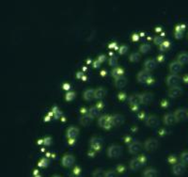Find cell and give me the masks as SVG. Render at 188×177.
Segmentation results:
<instances>
[{
  "label": "cell",
  "mask_w": 188,
  "mask_h": 177,
  "mask_svg": "<svg viewBox=\"0 0 188 177\" xmlns=\"http://www.w3.org/2000/svg\"><path fill=\"white\" fill-rule=\"evenodd\" d=\"M98 125L99 126L105 128V129H109L112 125V121H111V116L109 115H103L99 118L98 120Z\"/></svg>",
  "instance_id": "obj_1"
},
{
  "label": "cell",
  "mask_w": 188,
  "mask_h": 177,
  "mask_svg": "<svg viewBox=\"0 0 188 177\" xmlns=\"http://www.w3.org/2000/svg\"><path fill=\"white\" fill-rule=\"evenodd\" d=\"M122 153V148L119 145H111L107 149V155L111 158L119 157Z\"/></svg>",
  "instance_id": "obj_2"
},
{
  "label": "cell",
  "mask_w": 188,
  "mask_h": 177,
  "mask_svg": "<svg viewBox=\"0 0 188 177\" xmlns=\"http://www.w3.org/2000/svg\"><path fill=\"white\" fill-rule=\"evenodd\" d=\"M181 82V77L178 75L171 74L167 77V85L170 88L177 87Z\"/></svg>",
  "instance_id": "obj_3"
},
{
  "label": "cell",
  "mask_w": 188,
  "mask_h": 177,
  "mask_svg": "<svg viewBox=\"0 0 188 177\" xmlns=\"http://www.w3.org/2000/svg\"><path fill=\"white\" fill-rule=\"evenodd\" d=\"M158 145H159V142L157 140L155 139H149L145 141L144 143V148L146 151H149V152H152V151H154L158 148Z\"/></svg>",
  "instance_id": "obj_4"
},
{
  "label": "cell",
  "mask_w": 188,
  "mask_h": 177,
  "mask_svg": "<svg viewBox=\"0 0 188 177\" xmlns=\"http://www.w3.org/2000/svg\"><path fill=\"white\" fill-rule=\"evenodd\" d=\"M142 149V144H141V142L137 141V140H134L133 141L130 145H129V153L132 154V155H136L140 152V150Z\"/></svg>",
  "instance_id": "obj_5"
},
{
  "label": "cell",
  "mask_w": 188,
  "mask_h": 177,
  "mask_svg": "<svg viewBox=\"0 0 188 177\" xmlns=\"http://www.w3.org/2000/svg\"><path fill=\"white\" fill-rule=\"evenodd\" d=\"M186 168H185V164L180 162V163H175L172 167V172L175 175H181L184 173Z\"/></svg>",
  "instance_id": "obj_6"
},
{
  "label": "cell",
  "mask_w": 188,
  "mask_h": 177,
  "mask_svg": "<svg viewBox=\"0 0 188 177\" xmlns=\"http://www.w3.org/2000/svg\"><path fill=\"white\" fill-rule=\"evenodd\" d=\"M174 115H175V118H176L177 122H182L187 118L188 113L184 108H178L174 112Z\"/></svg>",
  "instance_id": "obj_7"
},
{
  "label": "cell",
  "mask_w": 188,
  "mask_h": 177,
  "mask_svg": "<svg viewBox=\"0 0 188 177\" xmlns=\"http://www.w3.org/2000/svg\"><path fill=\"white\" fill-rule=\"evenodd\" d=\"M139 97H140V104H144V105L150 104L153 100V94L150 92L141 93L139 94Z\"/></svg>",
  "instance_id": "obj_8"
},
{
  "label": "cell",
  "mask_w": 188,
  "mask_h": 177,
  "mask_svg": "<svg viewBox=\"0 0 188 177\" xmlns=\"http://www.w3.org/2000/svg\"><path fill=\"white\" fill-rule=\"evenodd\" d=\"M146 125L150 127H155L159 125V119L155 115H150L146 119Z\"/></svg>",
  "instance_id": "obj_9"
},
{
  "label": "cell",
  "mask_w": 188,
  "mask_h": 177,
  "mask_svg": "<svg viewBox=\"0 0 188 177\" xmlns=\"http://www.w3.org/2000/svg\"><path fill=\"white\" fill-rule=\"evenodd\" d=\"M151 79V75L147 71H141L137 74V81L140 83H146Z\"/></svg>",
  "instance_id": "obj_10"
},
{
  "label": "cell",
  "mask_w": 188,
  "mask_h": 177,
  "mask_svg": "<svg viewBox=\"0 0 188 177\" xmlns=\"http://www.w3.org/2000/svg\"><path fill=\"white\" fill-rule=\"evenodd\" d=\"M61 163H62V165H63L64 167H66V168H69V167L73 166V163H74V157H73V155H68V154L65 155L62 157V159H61Z\"/></svg>",
  "instance_id": "obj_11"
},
{
  "label": "cell",
  "mask_w": 188,
  "mask_h": 177,
  "mask_svg": "<svg viewBox=\"0 0 188 177\" xmlns=\"http://www.w3.org/2000/svg\"><path fill=\"white\" fill-rule=\"evenodd\" d=\"M144 163L142 162V160H141L140 158H133L130 162V168L132 170H138L141 167H142Z\"/></svg>",
  "instance_id": "obj_12"
},
{
  "label": "cell",
  "mask_w": 188,
  "mask_h": 177,
  "mask_svg": "<svg viewBox=\"0 0 188 177\" xmlns=\"http://www.w3.org/2000/svg\"><path fill=\"white\" fill-rule=\"evenodd\" d=\"M168 96L170 98H177L179 97L180 95H181L182 93V89L179 86L177 87H173V88H170L169 91H168Z\"/></svg>",
  "instance_id": "obj_13"
},
{
  "label": "cell",
  "mask_w": 188,
  "mask_h": 177,
  "mask_svg": "<svg viewBox=\"0 0 188 177\" xmlns=\"http://www.w3.org/2000/svg\"><path fill=\"white\" fill-rule=\"evenodd\" d=\"M79 135V129L74 126H71L67 129V138L70 140H74Z\"/></svg>",
  "instance_id": "obj_14"
},
{
  "label": "cell",
  "mask_w": 188,
  "mask_h": 177,
  "mask_svg": "<svg viewBox=\"0 0 188 177\" xmlns=\"http://www.w3.org/2000/svg\"><path fill=\"white\" fill-rule=\"evenodd\" d=\"M112 125H120L124 123V117L120 114H114L111 116Z\"/></svg>",
  "instance_id": "obj_15"
},
{
  "label": "cell",
  "mask_w": 188,
  "mask_h": 177,
  "mask_svg": "<svg viewBox=\"0 0 188 177\" xmlns=\"http://www.w3.org/2000/svg\"><path fill=\"white\" fill-rule=\"evenodd\" d=\"M157 66V62L155 61V60H153V58H150V60H147L144 63V68L145 71L147 72H151L153 70H154Z\"/></svg>",
  "instance_id": "obj_16"
},
{
  "label": "cell",
  "mask_w": 188,
  "mask_h": 177,
  "mask_svg": "<svg viewBox=\"0 0 188 177\" xmlns=\"http://www.w3.org/2000/svg\"><path fill=\"white\" fill-rule=\"evenodd\" d=\"M177 122L174 113H167L164 116V123L167 125H172Z\"/></svg>",
  "instance_id": "obj_17"
},
{
  "label": "cell",
  "mask_w": 188,
  "mask_h": 177,
  "mask_svg": "<svg viewBox=\"0 0 188 177\" xmlns=\"http://www.w3.org/2000/svg\"><path fill=\"white\" fill-rule=\"evenodd\" d=\"M181 68H182V65L179 63L178 61H173L169 65V71L171 72V74H175V75L180 73L181 71Z\"/></svg>",
  "instance_id": "obj_18"
},
{
  "label": "cell",
  "mask_w": 188,
  "mask_h": 177,
  "mask_svg": "<svg viewBox=\"0 0 188 177\" xmlns=\"http://www.w3.org/2000/svg\"><path fill=\"white\" fill-rule=\"evenodd\" d=\"M102 143H103V140L101 138H97V137H93L91 140H90V145L93 149L95 150H99L102 146Z\"/></svg>",
  "instance_id": "obj_19"
},
{
  "label": "cell",
  "mask_w": 188,
  "mask_h": 177,
  "mask_svg": "<svg viewBox=\"0 0 188 177\" xmlns=\"http://www.w3.org/2000/svg\"><path fill=\"white\" fill-rule=\"evenodd\" d=\"M83 97L86 101H91L95 98V90L93 89H87L84 91Z\"/></svg>",
  "instance_id": "obj_20"
},
{
  "label": "cell",
  "mask_w": 188,
  "mask_h": 177,
  "mask_svg": "<svg viewBox=\"0 0 188 177\" xmlns=\"http://www.w3.org/2000/svg\"><path fill=\"white\" fill-rule=\"evenodd\" d=\"M128 103L132 106H136L138 104H140V97L139 94H132L129 96L128 98Z\"/></svg>",
  "instance_id": "obj_21"
},
{
  "label": "cell",
  "mask_w": 188,
  "mask_h": 177,
  "mask_svg": "<svg viewBox=\"0 0 188 177\" xmlns=\"http://www.w3.org/2000/svg\"><path fill=\"white\" fill-rule=\"evenodd\" d=\"M127 84V79L124 76H120L115 79V86L119 89H122L126 86Z\"/></svg>",
  "instance_id": "obj_22"
},
{
  "label": "cell",
  "mask_w": 188,
  "mask_h": 177,
  "mask_svg": "<svg viewBox=\"0 0 188 177\" xmlns=\"http://www.w3.org/2000/svg\"><path fill=\"white\" fill-rule=\"evenodd\" d=\"M92 120V118L88 115V114H85V115H82L80 118H79V123L82 125H87Z\"/></svg>",
  "instance_id": "obj_23"
},
{
  "label": "cell",
  "mask_w": 188,
  "mask_h": 177,
  "mask_svg": "<svg viewBox=\"0 0 188 177\" xmlns=\"http://www.w3.org/2000/svg\"><path fill=\"white\" fill-rule=\"evenodd\" d=\"M106 91L102 87L95 90V99H97V100L103 99L106 96Z\"/></svg>",
  "instance_id": "obj_24"
},
{
  "label": "cell",
  "mask_w": 188,
  "mask_h": 177,
  "mask_svg": "<svg viewBox=\"0 0 188 177\" xmlns=\"http://www.w3.org/2000/svg\"><path fill=\"white\" fill-rule=\"evenodd\" d=\"M177 61L179 63H181V65L182 64H185L188 62V54L183 52V53H181L179 56H178V58H177Z\"/></svg>",
  "instance_id": "obj_25"
},
{
  "label": "cell",
  "mask_w": 188,
  "mask_h": 177,
  "mask_svg": "<svg viewBox=\"0 0 188 177\" xmlns=\"http://www.w3.org/2000/svg\"><path fill=\"white\" fill-rule=\"evenodd\" d=\"M143 177H157V171L153 168H149L145 170L143 173Z\"/></svg>",
  "instance_id": "obj_26"
},
{
  "label": "cell",
  "mask_w": 188,
  "mask_h": 177,
  "mask_svg": "<svg viewBox=\"0 0 188 177\" xmlns=\"http://www.w3.org/2000/svg\"><path fill=\"white\" fill-rule=\"evenodd\" d=\"M99 114H100V108L98 106H92L88 110V115L92 118V119H93V118L97 117Z\"/></svg>",
  "instance_id": "obj_27"
},
{
  "label": "cell",
  "mask_w": 188,
  "mask_h": 177,
  "mask_svg": "<svg viewBox=\"0 0 188 177\" xmlns=\"http://www.w3.org/2000/svg\"><path fill=\"white\" fill-rule=\"evenodd\" d=\"M129 60H130V61H132V62H137V61L140 60V54L137 53V52L132 53V54L130 55V57H129Z\"/></svg>",
  "instance_id": "obj_28"
},
{
  "label": "cell",
  "mask_w": 188,
  "mask_h": 177,
  "mask_svg": "<svg viewBox=\"0 0 188 177\" xmlns=\"http://www.w3.org/2000/svg\"><path fill=\"white\" fill-rule=\"evenodd\" d=\"M183 30H184V27L183 26H178L176 27V31H175V37L177 39H180L182 37V33H183Z\"/></svg>",
  "instance_id": "obj_29"
},
{
  "label": "cell",
  "mask_w": 188,
  "mask_h": 177,
  "mask_svg": "<svg viewBox=\"0 0 188 177\" xmlns=\"http://www.w3.org/2000/svg\"><path fill=\"white\" fill-rule=\"evenodd\" d=\"M151 49H152V46H151L149 43H143L142 45L140 46V48H139L140 52H141V53H143V54L148 53L149 51H151Z\"/></svg>",
  "instance_id": "obj_30"
},
{
  "label": "cell",
  "mask_w": 188,
  "mask_h": 177,
  "mask_svg": "<svg viewBox=\"0 0 188 177\" xmlns=\"http://www.w3.org/2000/svg\"><path fill=\"white\" fill-rule=\"evenodd\" d=\"M122 75H123V70L120 69V68H115V69L112 71V76H113L115 78L120 77V76H122Z\"/></svg>",
  "instance_id": "obj_31"
},
{
  "label": "cell",
  "mask_w": 188,
  "mask_h": 177,
  "mask_svg": "<svg viewBox=\"0 0 188 177\" xmlns=\"http://www.w3.org/2000/svg\"><path fill=\"white\" fill-rule=\"evenodd\" d=\"M106 172L102 170V169H97L93 171L92 177H105Z\"/></svg>",
  "instance_id": "obj_32"
},
{
  "label": "cell",
  "mask_w": 188,
  "mask_h": 177,
  "mask_svg": "<svg viewBox=\"0 0 188 177\" xmlns=\"http://www.w3.org/2000/svg\"><path fill=\"white\" fill-rule=\"evenodd\" d=\"M181 161L183 164H188V152H183L181 155Z\"/></svg>",
  "instance_id": "obj_33"
},
{
  "label": "cell",
  "mask_w": 188,
  "mask_h": 177,
  "mask_svg": "<svg viewBox=\"0 0 188 177\" xmlns=\"http://www.w3.org/2000/svg\"><path fill=\"white\" fill-rule=\"evenodd\" d=\"M109 64L110 66H116L118 64V58L116 56H112L109 58Z\"/></svg>",
  "instance_id": "obj_34"
},
{
  "label": "cell",
  "mask_w": 188,
  "mask_h": 177,
  "mask_svg": "<svg viewBox=\"0 0 188 177\" xmlns=\"http://www.w3.org/2000/svg\"><path fill=\"white\" fill-rule=\"evenodd\" d=\"M153 41H154V43H155V44H158V45H161V44L165 42L161 36H156Z\"/></svg>",
  "instance_id": "obj_35"
},
{
  "label": "cell",
  "mask_w": 188,
  "mask_h": 177,
  "mask_svg": "<svg viewBox=\"0 0 188 177\" xmlns=\"http://www.w3.org/2000/svg\"><path fill=\"white\" fill-rule=\"evenodd\" d=\"M169 42L168 41H165L161 45H160V49H161V51H164V50H167L168 47H169Z\"/></svg>",
  "instance_id": "obj_36"
},
{
  "label": "cell",
  "mask_w": 188,
  "mask_h": 177,
  "mask_svg": "<svg viewBox=\"0 0 188 177\" xmlns=\"http://www.w3.org/2000/svg\"><path fill=\"white\" fill-rule=\"evenodd\" d=\"M75 96V93L73 91H70V92H67L66 93V100L67 101H72Z\"/></svg>",
  "instance_id": "obj_37"
},
{
  "label": "cell",
  "mask_w": 188,
  "mask_h": 177,
  "mask_svg": "<svg viewBox=\"0 0 188 177\" xmlns=\"http://www.w3.org/2000/svg\"><path fill=\"white\" fill-rule=\"evenodd\" d=\"M105 177H118V176H117V173L114 170H108V171L106 172Z\"/></svg>",
  "instance_id": "obj_38"
},
{
  "label": "cell",
  "mask_w": 188,
  "mask_h": 177,
  "mask_svg": "<svg viewBox=\"0 0 188 177\" xmlns=\"http://www.w3.org/2000/svg\"><path fill=\"white\" fill-rule=\"evenodd\" d=\"M47 164H48V160L45 159V158H43V159H41L40 162L39 163V166H40V167H44V166H47Z\"/></svg>",
  "instance_id": "obj_39"
},
{
  "label": "cell",
  "mask_w": 188,
  "mask_h": 177,
  "mask_svg": "<svg viewBox=\"0 0 188 177\" xmlns=\"http://www.w3.org/2000/svg\"><path fill=\"white\" fill-rule=\"evenodd\" d=\"M128 50V47L126 46V45H122V46H120V50H119V52H120V54H124L126 51Z\"/></svg>",
  "instance_id": "obj_40"
},
{
  "label": "cell",
  "mask_w": 188,
  "mask_h": 177,
  "mask_svg": "<svg viewBox=\"0 0 188 177\" xmlns=\"http://www.w3.org/2000/svg\"><path fill=\"white\" fill-rule=\"evenodd\" d=\"M54 113H55V118H59L61 115V112L58 110V108H54Z\"/></svg>",
  "instance_id": "obj_41"
},
{
  "label": "cell",
  "mask_w": 188,
  "mask_h": 177,
  "mask_svg": "<svg viewBox=\"0 0 188 177\" xmlns=\"http://www.w3.org/2000/svg\"><path fill=\"white\" fill-rule=\"evenodd\" d=\"M50 141H51L50 138H46V139L44 140V144L48 145V144H50Z\"/></svg>",
  "instance_id": "obj_42"
},
{
  "label": "cell",
  "mask_w": 188,
  "mask_h": 177,
  "mask_svg": "<svg viewBox=\"0 0 188 177\" xmlns=\"http://www.w3.org/2000/svg\"><path fill=\"white\" fill-rule=\"evenodd\" d=\"M100 66V61H96L94 62V67H99Z\"/></svg>",
  "instance_id": "obj_43"
},
{
  "label": "cell",
  "mask_w": 188,
  "mask_h": 177,
  "mask_svg": "<svg viewBox=\"0 0 188 177\" xmlns=\"http://www.w3.org/2000/svg\"><path fill=\"white\" fill-rule=\"evenodd\" d=\"M104 60H105V56H100V57H99V60H98V61H99L101 62V61H103Z\"/></svg>",
  "instance_id": "obj_44"
},
{
  "label": "cell",
  "mask_w": 188,
  "mask_h": 177,
  "mask_svg": "<svg viewBox=\"0 0 188 177\" xmlns=\"http://www.w3.org/2000/svg\"><path fill=\"white\" fill-rule=\"evenodd\" d=\"M64 89L65 90H69L70 89V85L69 84H64Z\"/></svg>",
  "instance_id": "obj_45"
},
{
  "label": "cell",
  "mask_w": 188,
  "mask_h": 177,
  "mask_svg": "<svg viewBox=\"0 0 188 177\" xmlns=\"http://www.w3.org/2000/svg\"><path fill=\"white\" fill-rule=\"evenodd\" d=\"M54 177H59V176H58V175H56V176H54Z\"/></svg>",
  "instance_id": "obj_46"
},
{
  "label": "cell",
  "mask_w": 188,
  "mask_h": 177,
  "mask_svg": "<svg viewBox=\"0 0 188 177\" xmlns=\"http://www.w3.org/2000/svg\"><path fill=\"white\" fill-rule=\"evenodd\" d=\"M73 177H78V176H73Z\"/></svg>",
  "instance_id": "obj_47"
}]
</instances>
